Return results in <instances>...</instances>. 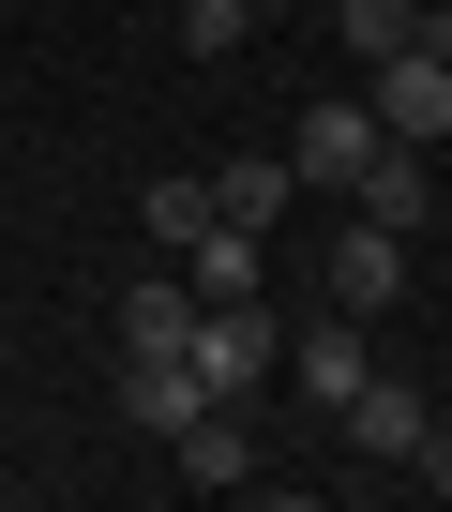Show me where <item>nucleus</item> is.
<instances>
[{"label": "nucleus", "mask_w": 452, "mask_h": 512, "mask_svg": "<svg viewBox=\"0 0 452 512\" xmlns=\"http://www.w3.org/2000/svg\"><path fill=\"white\" fill-rule=\"evenodd\" d=\"M272 347H287V332H272V302H196V347H181V362H196V392H211V407H257Z\"/></svg>", "instance_id": "1"}, {"label": "nucleus", "mask_w": 452, "mask_h": 512, "mask_svg": "<svg viewBox=\"0 0 452 512\" xmlns=\"http://www.w3.org/2000/svg\"><path fill=\"white\" fill-rule=\"evenodd\" d=\"M377 136H407V151L452 136V46H392L377 61Z\"/></svg>", "instance_id": "2"}, {"label": "nucleus", "mask_w": 452, "mask_h": 512, "mask_svg": "<svg viewBox=\"0 0 452 512\" xmlns=\"http://www.w3.org/2000/svg\"><path fill=\"white\" fill-rule=\"evenodd\" d=\"M287 377H302V407H347V392H362V377H377V332H362V317H347V302H332V317H317V332H287Z\"/></svg>", "instance_id": "3"}, {"label": "nucleus", "mask_w": 452, "mask_h": 512, "mask_svg": "<svg viewBox=\"0 0 452 512\" xmlns=\"http://www.w3.org/2000/svg\"><path fill=\"white\" fill-rule=\"evenodd\" d=\"M392 287H407V226H377V211H347V226H332V302H347V317H377Z\"/></svg>", "instance_id": "4"}, {"label": "nucleus", "mask_w": 452, "mask_h": 512, "mask_svg": "<svg viewBox=\"0 0 452 512\" xmlns=\"http://www.w3.org/2000/svg\"><path fill=\"white\" fill-rule=\"evenodd\" d=\"M196 407H211V392H196L181 347H121V422H136V437H181Z\"/></svg>", "instance_id": "5"}, {"label": "nucleus", "mask_w": 452, "mask_h": 512, "mask_svg": "<svg viewBox=\"0 0 452 512\" xmlns=\"http://www.w3.org/2000/svg\"><path fill=\"white\" fill-rule=\"evenodd\" d=\"M362 151H377V106H302V136H287V166H302L317 196H347Z\"/></svg>", "instance_id": "6"}, {"label": "nucleus", "mask_w": 452, "mask_h": 512, "mask_svg": "<svg viewBox=\"0 0 452 512\" xmlns=\"http://www.w3.org/2000/svg\"><path fill=\"white\" fill-rule=\"evenodd\" d=\"M166 452H181V482H211V497H242V482H257V422H242V407H196Z\"/></svg>", "instance_id": "7"}, {"label": "nucleus", "mask_w": 452, "mask_h": 512, "mask_svg": "<svg viewBox=\"0 0 452 512\" xmlns=\"http://www.w3.org/2000/svg\"><path fill=\"white\" fill-rule=\"evenodd\" d=\"M332 422H347V437H362V452H377V467H407V452H422V422H437V407H422V392H407V377H362V392H347V407H332Z\"/></svg>", "instance_id": "8"}, {"label": "nucleus", "mask_w": 452, "mask_h": 512, "mask_svg": "<svg viewBox=\"0 0 452 512\" xmlns=\"http://www.w3.org/2000/svg\"><path fill=\"white\" fill-rule=\"evenodd\" d=\"M181 287H196V302H257V287H272L257 226H196V241H181Z\"/></svg>", "instance_id": "9"}, {"label": "nucleus", "mask_w": 452, "mask_h": 512, "mask_svg": "<svg viewBox=\"0 0 452 512\" xmlns=\"http://www.w3.org/2000/svg\"><path fill=\"white\" fill-rule=\"evenodd\" d=\"M287 196H302V166H287V151H226V166H211V226H272Z\"/></svg>", "instance_id": "10"}, {"label": "nucleus", "mask_w": 452, "mask_h": 512, "mask_svg": "<svg viewBox=\"0 0 452 512\" xmlns=\"http://www.w3.org/2000/svg\"><path fill=\"white\" fill-rule=\"evenodd\" d=\"M347 211H377V226H422V151H407V136H377V151H362V181H347Z\"/></svg>", "instance_id": "11"}, {"label": "nucleus", "mask_w": 452, "mask_h": 512, "mask_svg": "<svg viewBox=\"0 0 452 512\" xmlns=\"http://www.w3.org/2000/svg\"><path fill=\"white\" fill-rule=\"evenodd\" d=\"M121 347H196V287H181V272H136V302H121Z\"/></svg>", "instance_id": "12"}, {"label": "nucleus", "mask_w": 452, "mask_h": 512, "mask_svg": "<svg viewBox=\"0 0 452 512\" xmlns=\"http://www.w3.org/2000/svg\"><path fill=\"white\" fill-rule=\"evenodd\" d=\"M332 31H347L362 61H392V46H422V0H332Z\"/></svg>", "instance_id": "13"}, {"label": "nucleus", "mask_w": 452, "mask_h": 512, "mask_svg": "<svg viewBox=\"0 0 452 512\" xmlns=\"http://www.w3.org/2000/svg\"><path fill=\"white\" fill-rule=\"evenodd\" d=\"M196 226H211V181H151V256H181Z\"/></svg>", "instance_id": "14"}, {"label": "nucleus", "mask_w": 452, "mask_h": 512, "mask_svg": "<svg viewBox=\"0 0 452 512\" xmlns=\"http://www.w3.org/2000/svg\"><path fill=\"white\" fill-rule=\"evenodd\" d=\"M257 16H242V0H181V61H226V46H242Z\"/></svg>", "instance_id": "15"}, {"label": "nucleus", "mask_w": 452, "mask_h": 512, "mask_svg": "<svg viewBox=\"0 0 452 512\" xmlns=\"http://www.w3.org/2000/svg\"><path fill=\"white\" fill-rule=\"evenodd\" d=\"M407 467H422V482L452 497V422H422V452H407Z\"/></svg>", "instance_id": "16"}, {"label": "nucleus", "mask_w": 452, "mask_h": 512, "mask_svg": "<svg viewBox=\"0 0 452 512\" xmlns=\"http://www.w3.org/2000/svg\"><path fill=\"white\" fill-rule=\"evenodd\" d=\"M242 16H287V0H242Z\"/></svg>", "instance_id": "17"}]
</instances>
